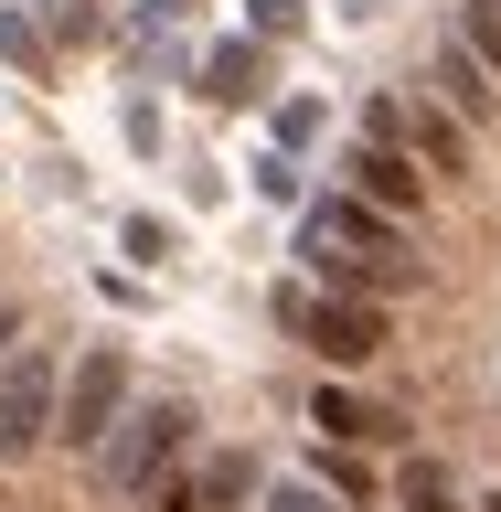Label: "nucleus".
Listing matches in <instances>:
<instances>
[{"label":"nucleus","instance_id":"f257e3e1","mask_svg":"<svg viewBox=\"0 0 501 512\" xmlns=\"http://www.w3.org/2000/svg\"><path fill=\"white\" fill-rule=\"evenodd\" d=\"M192 427H203V416H192L182 395H139V406L118 416V438L96 448V491H107V502H150L160 470L192 459Z\"/></svg>","mask_w":501,"mask_h":512},{"label":"nucleus","instance_id":"f03ea898","mask_svg":"<svg viewBox=\"0 0 501 512\" xmlns=\"http://www.w3.org/2000/svg\"><path fill=\"white\" fill-rule=\"evenodd\" d=\"M54 427H64V363L54 342H22L0 363V459H32Z\"/></svg>","mask_w":501,"mask_h":512},{"label":"nucleus","instance_id":"7ed1b4c3","mask_svg":"<svg viewBox=\"0 0 501 512\" xmlns=\"http://www.w3.org/2000/svg\"><path fill=\"white\" fill-rule=\"evenodd\" d=\"M128 406H139V384H128V352H118V342H96V352H75V384H64V427H54V438L96 459V448L118 438V416H128Z\"/></svg>","mask_w":501,"mask_h":512},{"label":"nucleus","instance_id":"20e7f679","mask_svg":"<svg viewBox=\"0 0 501 512\" xmlns=\"http://www.w3.org/2000/svg\"><path fill=\"white\" fill-rule=\"evenodd\" d=\"M246 502H256V448H214L160 491V512H246Z\"/></svg>","mask_w":501,"mask_h":512},{"label":"nucleus","instance_id":"39448f33","mask_svg":"<svg viewBox=\"0 0 501 512\" xmlns=\"http://www.w3.org/2000/svg\"><path fill=\"white\" fill-rule=\"evenodd\" d=\"M288 320H299L331 363H374L384 352V310H363V299H288Z\"/></svg>","mask_w":501,"mask_h":512},{"label":"nucleus","instance_id":"423d86ee","mask_svg":"<svg viewBox=\"0 0 501 512\" xmlns=\"http://www.w3.org/2000/svg\"><path fill=\"white\" fill-rule=\"evenodd\" d=\"M438 86H448V107H459V118H491V107H501V75L459 43V32L438 43Z\"/></svg>","mask_w":501,"mask_h":512},{"label":"nucleus","instance_id":"0eeeda50","mask_svg":"<svg viewBox=\"0 0 501 512\" xmlns=\"http://www.w3.org/2000/svg\"><path fill=\"white\" fill-rule=\"evenodd\" d=\"M352 171H363V192H374V203H395V214H416V203H427V182H416V160L395 150V139L352 150Z\"/></svg>","mask_w":501,"mask_h":512},{"label":"nucleus","instance_id":"6e6552de","mask_svg":"<svg viewBox=\"0 0 501 512\" xmlns=\"http://www.w3.org/2000/svg\"><path fill=\"white\" fill-rule=\"evenodd\" d=\"M416 150L438 160V171H470V128H459V107H427V96H416Z\"/></svg>","mask_w":501,"mask_h":512},{"label":"nucleus","instance_id":"1a4fd4ad","mask_svg":"<svg viewBox=\"0 0 501 512\" xmlns=\"http://www.w3.org/2000/svg\"><path fill=\"white\" fill-rule=\"evenodd\" d=\"M310 427H331V438H395V416H374V406H363V395H331V384H320Z\"/></svg>","mask_w":501,"mask_h":512},{"label":"nucleus","instance_id":"9d476101","mask_svg":"<svg viewBox=\"0 0 501 512\" xmlns=\"http://www.w3.org/2000/svg\"><path fill=\"white\" fill-rule=\"evenodd\" d=\"M395 502H406V512H459V491H448L438 459H406V470H395Z\"/></svg>","mask_w":501,"mask_h":512},{"label":"nucleus","instance_id":"9b49d317","mask_svg":"<svg viewBox=\"0 0 501 512\" xmlns=\"http://www.w3.org/2000/svg\"><path fill=\"white\" fill-rule=\"evenodd\" d=\"M448 32H459V43L501 75V0H459V22H448Z\"/></svg>","mask_w":501,"mask_h":512},{"label":"nucleus","instance_id":"f8f14e48","mask_svg":"<svg viewBox=\"0 0 501 512\" xmlns=\"http://www.w3.org/2000/svg\"><path fill=\"white\" fill-rule=\"evenodd\" d=\"M267 512H342V491H320V480H278Z\"/></svg>","mask_w":501,"mask_h":512},{"label":"nucleus","instance_id":"ddd939ff","mask_svg":"<svg viewBox=\"0 0 501 512\" xmlns=\"http://www.w3.org/2000/svg\"><path fill=\"white\" fill-rule=\"evenodd\" d=\"M0 54H22V64L43 54V43H32V22H11V11H0Z\"/></svg>","mask_w":501,"mask_h":512},{"label":"nucleus","instance_id":"4468645a","mask_svg":"<svg viewBox=\"0 0 501 512\" xmlns=\"http://www.w3.org/2000/svg\"><path fill=\"white\" fill-rule=\"evenodd\" d=\"M43 11H54V22H75V0H43Z\"/></svg>","mask_w":501,"mask_h":512},{"label":"nucleus","instance_id":"2eb2a0df","mask_svg":"<svg viewBox=\"0 0 501 512\" xmlns=\"http://www.w3.org/2000/svg\"><path fill=\"white\" fill-rule=\"evenodd\" d=\"M480 512H501V491H491V502H480Z\"/></svg>","mask_w":501,"mask_h":512}]
</instances>
